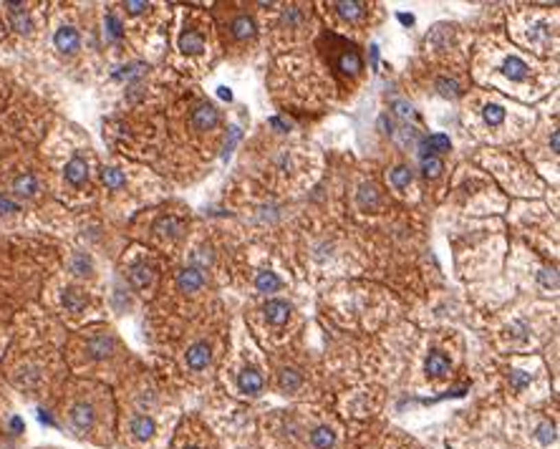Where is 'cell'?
I'll return each mask as SVG.
<instances>
[{"label":"cell","mask_w":560,"mask_h":449,"mask_svg":"<svg viewBox=\"0 0 560 449\" xmlns=\"http://www.w3.org/2000/svg\"><path fill=\"white\" fill-rule=\"evenodd\" d=\"M436 89H439V93L447 96V99H457L459 96L457 81H450V78H439V81H436Z\"/></svg>","instance_id":"obj_33"},{"label":"cell","mask_w":560,"mask_h":449,"mask_svg":"<svg viewBox=\"0 0 560 449\" xmlns=\"http://www.w3.org/2000/svg\"><path fill=\"white\" fill-rule=\"evenodd\" d=\"M210 361H212L210 343L200 341V343H195L192 349L187 351V366H189V369H195V371H202V369L210 364Z\"/></svg>","instance_id":"obj_8"},{"label":"cell","mask_w":560,"mask_h":449,"mask_svg":"<svg viewBox=\"0 0 560 449\" xmlns=\"http://www.w3.org/2000/svg\"><path fill=\"white\" fill-rule=\"evenodd\" d=\"M240 137H242L240 126H230V137H227V141H225V149H222V159H230V154H233L235 144L240 141Z\"/></svg>","instance_id":"obj_34"},{"label":"cell","mask_w":560,"mask_h":449,"mask_svg":"<svg viewBox=\"0 0 560 449\" xmlns=\"http://www.w3.org/2000/svg\"><path fill=\"white\" fill-rule=\"evenodd\" d=\"M106 33H109V38H114V41L121 38V23H119V21L111 16V13L106 16Z\"/></svg>","instance_id":"obj_37"},{"label":"cell","mask_w":560,"mask_h":449,"mask_svg":"<svg viewBox=\"0 0 560 449\" xmlns=\"http://www.w3.org/2000/svg\"><path fill=\"white\" fill-rule=\"evenodd\" d=\"M452 149V141L447 134H432V137H424L421 139V154H442V152H450Z\"/></svg>","instance_id":"obj_14"},{"label":"cell","mask_w":560,"mask_h":449,"mask_svg":"<svg viewBox=\"0 0 560 449\" xmlns=\"http://www.w3.org/2000/svg\"><path fill=\"white\" fill-rule=\"evenodd\" d=\"M500 71H502L510 81H525V78H528V73H530L528 63L522 61V58H517V56L505 58V61H502V66H500Z\"/></svg>","instance_id":"obj_13"},{"label":"cell","mask_w":560,"mask_h":449,"mask_svg":"<svg viewBox=\"0 0 560 449\" xmlns=\"http://www.w3.org/2000/svg\"><path fill=\"white\" fill-rule=\"evenodd\" d=\"M336 10L346 21H358L366 13V5L364 3H356V0H343V3H336Z\"/></svg>","instance_id":"obj_24"},{"label":"cell","mask_w":560,"mask_h":449,"mask_svg":"<svg viewBox=\"0 0 560 449\" xmlns=\"http://www.w3.org/2000/svg\"><path fill=\"white\" fill-rule=\"evenodd\" d=\"M311 444H313V449H334V444H336V434H334V429L331 426H316L311 432Z\"/></svg>","instance_id":"obj_21"},{"label":"cell","mask_w":560,"mask_h":449,"mask_svg":"<svg viewBox=\"0 0 560 449\" xmlns=\"http://www.w3.org/2000/svg\"><path fill=\"white\" fill-rule=\"evenodd\" d=\"M0 209H3V212H16L18 205H16V202H10L8 197H3V194H0Z\"/></svg>","instance_id":"obj_41"},{"label":"cell","mask_w":560,"mask_h":449,"mask_svg":"<svg viewBox=\"0 0 560 449\" xmlns=\"http://www.w3.org/2000/svg\"><path fill=\"white\" fill-rule=\"evenodd\" d=\"M510 387H513L515 391L528 389L530 387V373L522 371V369H513V371H510Z\"/></svg>","instance_id":"obj_32"},{"label":"cell","mask_w":560,"mask_h":449,"mask_svg":"<svg viewBox=\"0 0 560 449\" xmlns=\"http://www.w3.org/2000/svg\"><path fill=\"white\" fill-rule=\"evenodd\" d=\"M152 280H154L152 265L134 263L132 268H129V283H132V288H137V290H147V288L152 286Z\"/></svg>","instance_id":"obj_10"},{"label":"cell","mask_w":560,"mask_h":449,"mask_svg":"<svg viewBox=\"0 0 560 449\" xmlns=\"http://www.w3.org/2000/svg\"><path fill=\"white\" fill-rule=\"evenodd\" d=\"M230 31H233V36L237 41H248V38H255L257 28H255V21L250 16H237L233 21V25H230Z\"/></svg>","instance_id":"obj_20"},{"label":"cell","mask_w":560,"mask_h":449,"mask_svg":"<svg viewBox=\"0 0 560 449\" xmlns=\"http://www.w3.org/2000/svg\"><path fill=\"white\" fill-rule=\"evenodd\" d=\"M69 419L73 429H78V432H91L93 424H96V409H93L89 402H78L71 406Z\"/></svg>","instance_id":"obj_1"},{"label":"cell","mask_w":560,"mask_h":449,"mask_svg":"<svg viewBox=\"0 0 560 449\" xmlns=\"http://www.w3.org/2000/svg\"><path fill=\"white\" fill-rule=\"evenodd\" d=\"M86 351H89V356H91V358H96V361H104V358L114 356V351H117V341H114L111 336H106V333H99V336L89 338V343H86Z\"/></svg>","instance_id":"obj_2"},{"label":"cell","mask_w":560,"mask_h":449,"mask_svg":"<svg viewBox=\"0 0 560 449\" xmlns=\"http://www.w3.org/2000/svg\"><path fill=\"white\" fill-rule=\"evenodd\" d=\"M270 124L272 126H280V132H288V129H290V124H285V122H283V119H278V117L270 119Z\"/></svg>","instance_id":"obj_43"},{"label":"cell","mask_w":560,"mask_h":449,"mask_svg":"<svg viewBox=\"0 0 560 449\" xmlns=\"http://www.w3.org/2000/svg\"><path fill=\"white\" fill-rule=\"evenodd\" d=\"M535 437H537V441H540V444L550 447L552 441H555V424H550V422H540V424H537Z\"/></svg>","instance_id":"obj_31"},{"label":"cell","mask_w":560,"mask_h":449,"mask_svg":"<svg viewBox=\"0 0 560 449\" xmlns=\"http://www.w3.org/2000/svg\"><path fill=\"white\" fill-rule=\"evenodd\" d=\"M73 273H76V275H91V257L78 253V255L73 257Z\"/></svg>","instance_id":"obj_35"},{"label":"cell","mask_w":560,"mask_h":449,"mask_svg":"<svg viewBox=\"0 0 560 449\" xmlns=\"http://www.w3.org/2000/svg\"><path fill=\"white\" fill-rule=\"evenodd\" d=\"M558 147H560V134H558V132H552V134H550V149L555 152V154L560 152Z\"/></svg>","instance_id":"obj_42"},{"label":"cell","mask_w":560,"mask_h":449,"mask_svg":"<svg viewBox=\"0 0 560 449\" xmlns=\"http://www.w3.org/2000/svg\"><path fill=\"white\" fill-rule=\"evenodd\" d=\"M263 310H265V318H268L272 325H285V323H288V318H290V303L288 301H280V298L268 301Z\"/></svg>","instance_id":"obj_9"},{"label":"cell","mask_w":560,"mask_h":449,"mask_svg":"<svg viewBox=\"0 0 560 449\" xmlns=\"http://www.w3.org/2000/svg\"><path fill=\"white\" fill-rule=\"evenodd\" d=\"M237 389H240L242 394L260 396V394H263V389H265L263 373L255 371V369H248V371H242L240 376H237Z\"/></svg>","instance_id":"obj_6"},{"label":"cell","mask_w":560,"mask_h":449,"mask_svg":"<svg viewBox=\"0 0 560 449\" xmlns=\"http://www.w3.org/2000/svg\"><path fill=\"white\" fill-rule=\"evenodd\" d=\"M356 202L361 209H376L379 207V202H382V197H379V189L371 185V182H366V185L358 187V194H356Z\"/></svg>","instance_id":"obj_18"},{"label":"cell","mask_w":560,"mask_h":449,"mask_svg":"<svg viewBox=\"0 0 560 449\" xmlns=\"http://www.w3.org/2000/svg\"><path fill=\"white\" fill-rule=\"evenodd\" d=\"M129 429H132V437H134V439L147 441V439H152V437H154L156 424H154V419L147 417V414H137V417L132 419V424H129Z\"/></svg>","instance_id":"obj_11"},{"label":"cell","mask_w":560,"mask_h":449,"mask_svg":"<svg viewBox=\"0 0 560 449\" xmlns=\"http://www.w3.org/2000/svg\"><path fill=\"white\" fill-rule=\"evenodd\" d=\"M399 21L404 25H412L414 23V16H406V13H399Z\"/></svg>","instance_id":"obj_46"},{"label":"cell","mask_w":560,"mask_h":449,"mask_svg":"<svg viewBox=\"0 0 560 449\" xmlns=\"http://www.w3.org/2000/svg\"><path fill=\"white\" fill-rule=\"evenodd\" d=\"M301 21V8L298 5H290L288 10H285V23H298Z\"/></svg>","instance_id":"obj_40"},{"label":"cell","mask_w":560,"mask_h":449,"mask_svg":"<svg viewBox=\"0 0 560 449\" xmlns=\"http://www.w3.org/2000/svg\"><path fill=\"white\" fill-rule=\"evenodd\" d=\"M218 124H220V114L212 104H200V106L192 111V126L200 129V132H210V129H215Z\"/></svg>","instance_id":"obj_4"},{"label":"cell","mask_w":560,"mask_h":449,"mask_svg":"<svg viewBox=\"0 0 560 449\" xmlns=\"http://www.w3.org/2000/svg\"><path fill=\"white\" fill-rule=\"evenodd\" d=\"M280 286H283V280H280L272 270H260V273H257L255 288L260 290V293H275V290H280Z\"/></svg>","instance_id":"obj_23"},{"label":"cell","mask_w":560,"mask_h":449,"mask_svg":"<svg viewBox=\"0 0 560 449\" xmlns=\"http://www.w3.org/2000/svg\"><path fill=\"white\" fill-rule=\"evenodd\" d=\"M427 373L432 379H444V376L450 373V361H447V356L439 354V351H432L427 356Z\"/></svg>","instance_id":"obj_19"},{"label":"cell","mask_w":560,"mask_h":449,"mask_svg":"<svg viewBox=\"0 0 560 449\" xmlns=\"http://www.w3.org/2000/svg\"><path fill=\"white\" fill-rule=\"evenodd\" d=\"M38 179H36V174H31V172H25V174H21V177L13 179V192L18 194V197H36L38 194Z\"/></svg>","instance_id":"obj_15"},{"label":"cell","mask_w":560,"mask_h":449,"mask_svg":"<svg viewBox=\"0 0 560 449\" xmlns=\"http://www.w3.org/2000/svg\"><path fill=\"white\" fill-rule=\"evenodd\" d=\"M444 170V164L439 157H432V154H421V174L427 179H434L439 177Z\"/></svg>","instance_id":"obj_26"},{"label":"cell","mask_w":560,"mask_h":449,"mask_svg":"<svg viewBox=\"0 0 560 449\" xmlns=\"http://www.w3.org/2000/svg\"><path fill=\"white\" fill-rule=\"evenodd\" d=\"M482 119H485V124L500 126L505 122V108L500 106V104H487V106L482 108Z\"/></svg>","instance_id":"obj_30"},{"label":"cell","mask_w":560,"mask_h":449,"mask_svg":"<svg viewBox=\"0 0 560 449\" xmlns=\"http://www.w3.org/2000/svg\"><path fill=\"white\" fill-rule=\"evenodd\" d=\"M338 69H341L343 73H349V76H356L358 71L364 69V61H361V56H358L356 48L346 51V54L338 58Z\"/></svg>","instance_id":"obj_22"},{"label":"cell","mask_w":560,"mask_h":449,"mask_svg":"<svg viewBox=\"0 0 560 449\" xmlns=\"http://www.w3.org/2000/svg\"><path fill=\"white\" fill-rule=\"evenodd\" d=\"M61 303L66 310L78 313V310H84L86 306H89V298H86V293L84 290H78V288H66L61 295Z\"/></svg>","instance_id":"obj_17"},{"label":"cell","mask_w":560,"mask_h":449,"mask_svg":"<svg viewBox=\"0 0 560 449\" xmlns=\"http://www.w3.org/2000/svg\"><path fill=\"white\" fill-rule=\"evenodd\" d=\"M182 227H185V224L179 222L177 217H172V215L162 217V220H156V224H154V230L159 235H164V238H177V235L182 233Z\"/></svg>","instance_id":"obj_25"},{"label":"cell","mask_w":560,"mask_h":449,"mask_svg":"<svg viewBox=\"0 0 560 449\" xmlns=\"http://www.w3.org/2000/svg\"><path fill=\"white\" fill-rule=\"evenodd\" d=\"M54 46L61 51V54L71 56L76 54L78 48H81V36H78L76 28H71V25H63V28H58L54 36Z\"/></svg>","instance_id":"obj_5"},{"label":"cell","mask_w":560,"mask_h":449,"mask_svg":"<svg viewBox=\"0 0 560 449\" xmlns=\"http://www.w3.org/2000/svg\"><path fill=\"white\" fill-rule=\"evenodd\" d=\"M540 283L548 288H555L558 286V275H555V270H543L540 273Z\"/></svg>","instance_id":"obj_39"},{"label":"cell","mask_w":560,"mask_h":449,"mask_svg":"<svg viewBox=\"0 0 560 449\" xmlns=\"http://www.w3.org/2000/svg\"><path fill=\"white\" fill-rule=\"evenodd\" d=\"M124 8L132 16H141V13H147L149 3H144V0H129V3H124Z\"/></svg>","instance_id":"obj_36"},{"label":"cell","mask_w":560,"mask_h":449,"mask_svg":"<svg viewBox=\"0 0 560 449\" xmlns=\"http://www.w3.org/2000/svg\"><path fill=\"white\" fill-rule=\"evenodd\" d=\"M202 286H205L202 268L189 265V268H182V270L177 273V288L182 293H195V290H200Z\"/></svg>","instance_id":"obj_3"},{"label":"cell","mask_w":560,"mask_h":449,"mask_svg":"<svg viewBox=\"0 0 560 449\" xmlns=\"http://www.w3.org/2000/svg\"><path fill=\"white\" fill-rule=\"evenodd\" d=\"M102 179H104V185L109 187V189H121V187L126 185L124 172L117 170V167H106V170L102 172Z\"/></svg>","instance_id":"obj_28"},{"label":"cell","mask_w":560,"mask_h":449,"mask_svg":"<svg viewBox=\"0 0 560 449\" xmlns=\"http://www.w3.org/2000/svg\"><path fill=\"white\" fill-rule=\"evenodd\" d=\"M8 8H10V25H13V31L28 36V33L33 31V18L28 16L25 5L23 3H8Z\"/></svg>","instance_id":"obj_7"},{"label":"cell","mask_w":560,"mask_h":449,"mask_svg":"<svg viewBox=\"0 0 560 449\" xmlns=\"http://www.w3.org/2000/svg\"><path fill=\"white\" fill-rule=\"evenodd\" d=\"M371 66H373V69L379 66V48H376V46H371Z\"/></svg>","instance_id":"obj_44"},{"label":"cell","mask_w":560,"mask_h":449,"mask_svg":"<svg viewBox=\"0 0 560 449\" xmlns=\"http://www.w3.org/2000/svg\"><path fill=\"white\" fill-rule=\"evenodd\" d=\"M220 99H225V101H230L233 99V93H230V89H225V86H220Z\"/></svg>","instance_id":"obj_45"},{"label":"cell","mask_w":560,"mask_h":449,"mask_svg":"<svg viewBox=\"0 0 560 449\" xmlns=\"http://www.w3.org/2000/svg\"><path fill=\"white\" fill-rule=\"evenodd\" d=\"M394 108H397V114H399V117H404V119L414 117V108H412V104H406V101H401V99H397V101H394Z\"/></svg>","instance_id":"obj_38"},{"label":"cell","mask_w":560,"mask_h":449,"mask_svg":"<svg viewBox=\"0 0 560 449\" xmlns=\"http://www.w3.org/2000/svg\"><path fill=\"white\" fill-rule=\"evenodd\" d=\"M189 449H197V447H189Z\"/></svg>","instance_id":"obj_47"},{"label":"cell","mask_w":560,"mask_h":449,"mask_svg":"<svg viewBox=\"0 0 560 449\" xmlns=\"http://www.w3.org/2000/svg\"><path fill=\"white\" fill-rule=\"evenodd\" d=\"M389 179H391V185L397 187V189H406V187L412 185L414 174H412V170H409V167H394V170H391V174H389Z\"/></svg>","instance_id":"obj_29"},{"label":"cell","mask_w":560,"mask_h":449,"mask_svg":"<svg viewBox=\"0 0 560 449\" xmlns=\"http://www.w3.org/2000/svg\"><path fill=\"white\" fill-rule=\"evenodd\" d=\"M179 48L182 54H189V56H200L205 51V38L202 33L197 31H185L179 36Z\"/></svg>","instance_id":"obj_16"},{"label":"cell","mask_w":560,"mask_h":449,"mask_svg":"<svg viewBox=\"0 0 560 449\" xmlns=\"http://www.w3.org/2000/svg\"><path fill=\"white\" fill-rule=\"evenodd\" d=\"M66 179H69V185L73 187L86 185V179H89V164H86V159L73 157V159L66 164Z\"/></svg>","instance_id":"obj_12"},{"label":"cell","mask_w":560,"mask_h":449,"mask_svg":"<svg viewBox=\"0 0 560 449\" xmlns=\"http://www.w3.org/2000/svg\"><path fill=\"white\" fill-rule=\"evenodd\" d=\"M301 384H303V379H301V373L296 369H283L280 371V389L283 391H298Z\"/></svg>","instance_id":"obj_27"}]
</instances>
